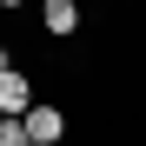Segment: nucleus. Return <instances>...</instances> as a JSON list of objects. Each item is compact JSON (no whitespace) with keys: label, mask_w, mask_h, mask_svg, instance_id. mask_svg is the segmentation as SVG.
<instances>
[{"label":"nucleus","mask_w":146,"mask_h":146,"mask_svg":"<svg viewBox=\"0 0 146 146\" xmlns=\"http://www.w3.org/2000/svg\"><path fill=\"white\" fill-rule=\"evenodd\" d=\"M33 106V80H27V73H0V113H27Z\"/></svg>","instance_id":"nucleus-3"},{"label":"nucleus","mask_w":146,"mask_h":146,"mask_svg":"<svg viewBox=\"0 0 146 146\" xmlns=\"http://www.w3.org/2000/svg\"><path fill=\"white\" fill-rule=\"evenodd\" d=\"M0 146H27V119L20 113H0Z\"/></svg>","instance_id":"nucleus-4"},{"label":"nucleus","mask_w":146,"mask_h":146,"mask_svg":"<svg viewBox=\"0 0 146 146\" xmlns=\"http://www.w3.org/2000/svg\"><path fill=\"white\" fill-rule=\"evenodd\" d=\"M40 27H46V40H73L80 33V0H40Z\"/></svg>","instance_id":"nucleus-2"},{"label":"nucleus","mask_w":146,"mask_h":146,"mask_svg":"<svg viewBox=\"0 0 146 146\" xmlns=\"http://www.w3.org/2000/svg\"><path fill=\"white\" fill-rule=\"evenodd\" d=\"M13 7H27V0H0V13H13Z\"/></svg>","instance_id":"nucleus-5"},{"label":"nucleus","mask_w":146,"mask_h":146,"mask_svg":"<svg viewBox=\"0 0 146 146\" xmlns=\"http://www.w3.org/2000/svg\"><path fill=\"white\" fill-rule=\"evenodd\" d=\"M7 66H13V53H7V46H0V73H7Z\"/></svg>","instance_id":"nucleus-6"},{"label":"nucleus","mask_w":146,"mask_h":146,"mask_svg":"<svg viewBox=\"0 0 146 146\" xmlns=\"http://www.w3.org/2000/svg\"><path fill=\"white\" fill-rule=\"evenodd\" d=\"M20 119H27V146H60V139H66V113H60V106H40V100H33Z\"/></svg>","instance_id":"nucleus-1"}]
</instances>
